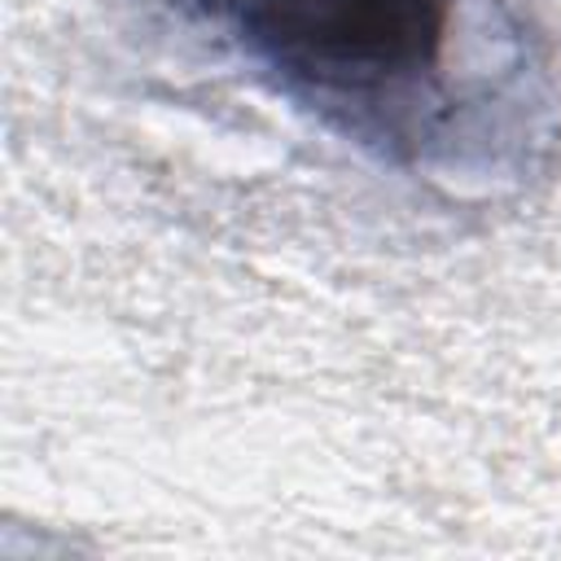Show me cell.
Wrapping results in <instances>:
<instances>
[{
    "instance_id": "6da1fadb",
    "label": "cell",
    "mask_w": 561,
    "mask_h": 561,
    "mask_svg": "<svg viewBox=\"0 0 561 561\" xmlns=\"http://www.w3.org/2000/svg\"><path fill=\"white\" fill-rule=\"evenodd\" d=\"M280 101L438 180L508 175L539 136V57L513 0H184Z\"/></svg>"
}]
</instances>
